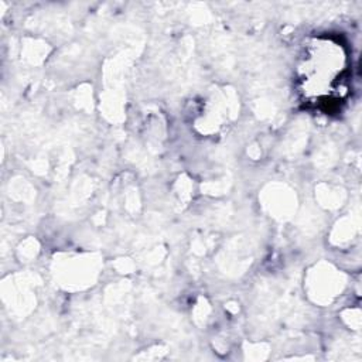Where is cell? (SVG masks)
<instances>
[{
  "label": "cell",
  "mask_w": 362,
  "mask_h": 362,
  "mask_svg": "<svg viewBox=\"0 0 362 362\" xmlns=\"http://www.w3.org/2000/svg\"><path fill=\"white\" fill-rule=\"evenodd\" d=\"M348 55L341 42L318 35L310 38L296 65L297 89L310 106L329 109L348 92Z\"/></svg>",
  "instance_id": "1"
}]
</instances>
